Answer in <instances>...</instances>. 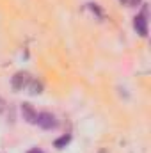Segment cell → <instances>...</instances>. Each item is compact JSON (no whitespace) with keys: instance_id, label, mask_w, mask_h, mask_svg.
<instances>
[{"instance_id":"cell-8","label":"cell","mask_w":151,"mask_h":153,"mask_svg":"<svg viewBox=\"0 0 151 153\" xmlns=\"http://www.w3.org/2000/svg\"><path fill=\"white\" fill-rule=\"evenodd\" d=\"M5 111V102H4V98H0V112H4Z\"/></svg>"},{"instance_id":"cell-10","label":"cell","mask_w":151,"mask_h":153,"mask_svg":"<svg viewBox=\"0 0 151 153\" xmlns=\"http://www.w3.org/2000/svg\"><path fill=\"white\" fill-rule=\"evenodd\" d=\"M98 153H107V150H105V148H101V150H100Z\"/></svg>"},{"instance_id":"cell-3","label":"cell","mask_w":151,"mask_h":153,"mask_svg":"<svg viewBox=\"0 0 151 153\" xmlns=\"http://www.w3.org/2000/svg\"><path fill=\"white\" fill-rule=\"evenodd\" d=\"M20 111H21V116H23V119H25L27 123L36 125V121H38V112H36V109H34L30 103L23 102V103H21V107H20Z\"/></svg>"},{"instance_id":"cell-9","label":"cell","mask_w":151,"mask_h":153,"mask_svg":"<svg viewBox=\"0 0 151 153\" xmlns=\"http://www.w3.org/2000/svg\"><path fill=\"white\" fill-rule=\"evenodd\" d=\"M27 153H44L43 150H39V148H32V150H29Z\"/></svg>"},{"instance_id":"cell-11","label":"cell","mask_w":151,"mask_h":153,"mask_svg":"<svg viewBox=\"0 0 151 153\" xmlns=\"http://www.w3.org/2000/svg\"><path fill=\"white\" fill-rule=\"evenodd\" d=\"M121 2H126V0H121Z\"/></svg>"},{"instance_id":"cell-6","label":"cell","mask_w":151,"mask_h":153,"mask_svg":"<svg viewBox=\"0 0 151 153\" xmlns=\"http://www.w3.org/2000/svg\"><path fill=\"white\" fill-rule=\"evenodd\" d=\"M70 141H71V135H70V134H66V135H61L59 139H55L53 146H55L57 150H62V148H66V146L70 144Z\"/></svg>"},{"instance_id":"cell-7","label":"cell","mask_w":151,"mask_h":153,"mask_svg":"<svg viewBox=\"0 0 151 153\" xmlns=\"http://www.w3.org/2000/svg\"><path fill=\"white\" fill-rule=\"evenodd\" d=\"M126 2H128L130 5H133V7H137V5H139V4H141L142 0H126Z\"/></svg>"},{"instance_id":"cell-2","label":"cell","mask_w":151,"mask_h":153,"mask_svg":"<svg viewBox=\"0 0 151 153\" xmlns=\"http://www.w3.org/2000/svg\"><path fill=\"white\" fill-rule=\"evenodd\" d=\"M36 125H39L43 130H53V128H57L59 123H57L55 116L52 114V112H39Z\"/></svg>"},{"instance_id":"cell-5","label":"cell","mask_w":151,"mask_h":153,"mask_svg":"<svg viewBox=\"0 0 151 153\" xmlns=\"http://www.w3.org/2000/svg\"><path fill=\"white\" fill-rule=\"evenodd\" d=\"M27 89H29V93H30V94H41V93H43V84H41L39 80L30 78V82H29Z\"/></svg>"},{"instance_id":"cell-4","label":"cell","mask_w":151,"mask_h":153,"mask_svg":"<svg viewBox=\"0 0 151 153\" xmlns=\"http://www.w3.org/2000/svg\"><path fill=\"white\" fill-rule=\"evenodd\" d=\"M133 27H135V30H137L139 36H142V38L148 36V20H146V16L137 14L133 18Z\"/></svg>"},{"instance_id":"cell-1","label":"cell","mask_w":151,"mask_h":153,"mask_svg":"<svg viewBox=\"0 0 151 153\" xmlns=\"http://www.w3.org/2000/svg\"><path fill=\"white\" fill-rule=\"evenodd\" d=\"M30 78H32V76L29 75L27 71H16V73L13 75V78H11V87H13L14 91H21V89H25V87L29 85Z\"/></svg>"}]
</instances>
